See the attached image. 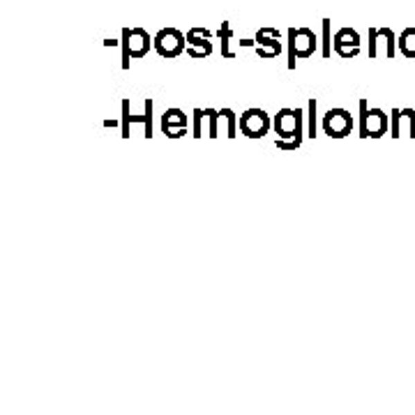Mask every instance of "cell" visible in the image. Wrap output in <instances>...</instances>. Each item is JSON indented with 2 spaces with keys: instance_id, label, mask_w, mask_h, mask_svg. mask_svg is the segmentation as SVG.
I'll use <instances>...</instances> for the list:
<instances>
[{
  "instance_id": "obj_19",
  "label": "cell",
  "mask_w": 415,
  "mask_h": 415,
  "mask_svg": "<svg viewBox=\"0 0 415 415\" xmlns=\"http://www.w3.org/2000/svg\"><path fill=\"white\" fill-rule=\"evenodd\" d=\"M205 116H208V136L210 138H217L219 136V111L217 109H205Z\"/></svg>"
},
{
  "instance_id": "obj_14",
  "label": "cell",
  "mask_w": 415,
  "mask_h": 415,
  "mask_svg": "<svg viewBox=\"0 0 415 415\" xmlns=\"http://www.w3.org/2000/svg\"><path fill=\"white\" fill-rule=\"evenodd\" d=\"M397 48H399V53L404 55V58L415 60V26L406 28V30L399 35V37H397Z\"/></svg>"
},
{
  "instance_id": "obj_20",
  "label": "cell",
  "mask_w": 415,
  "mask_h": 415,
  "mask_svg": "<svg viewBox=\"0 0 415 415\" xmlns=\"http://www.w3.org/2000/svg\"><path fill=\"white\" fill-rule=\"evenodd\" d=\"M401 109H392L390 111V136L399 138L401 136Z\"/></svg>"
},
{
  "instance_id": "obj_6",
  "label": "cell",
  "mask_w": 415,
  "mask_h": 415,
  "mask_svg": "<svg viewBox=\"0 0 415 415\" xmlns=\"http://www.w3.org/2000/svg\"><path fill=\"white\" fill-rule=\"evenodd\" d=\"M270 127H273V118L259 107L247 109L245 113H240V118H238L240 134L247 138H263L270 131Z\"/></svg>"
},
{
  "instance_id": "obj_5",
  "label": "cell",
  "mask_w": 415,
  "mask_h": 415,
  "mask_svg": "<svg viewBox=\"0 0 415 415\" xmlns=\"http://www.w3.org/2000/svg\"><path fill=\"white\" fill-rule=\"evenodd\" d=\"M155 51L162 55V58H178L187 51V33L178 30V28H162L155 37Z\"/></svg>"
},
{
  "instance_id": "obj_24",
  "label": "cell",
  "mask_w": 415,
  "mask_h": 415,
  "mask_svg": "<svg viewBox=\"0 0 415 415\" xmlns=\"http://www.w3.org/2000/svg\"><path fill=\"white\" fill-rule=\"evenodd\" d=\"M118 120H104V127H116Z\"/></svg>"
},
{
  "instance_id": "obj_22",
  "label": "cell",
  "mask_w": 415,
  "mask_h": 415,
  "mask_svg": "<svg viewBox=\"0 0 415 415\" xmlns=\"http://www.w3.org/2000/svg\"><path fill=\"white\" fill-rule=\"evenodd\" d=\"M401 116L408 122V136L415 138V109H401Z\"/></svg>"
},
{
  "instance_id": "obj_2",
  "label": "cell",
  "mask_w": 415,
  "mask_h": 415,
  "mask_svg": "<svg viewBox=\"0 0 415 415\" xmlns=\"http://www.w3.org/2000/svg\"><path fill=\"white\" fill-rule=\"evenodd\" d=\"M122 69L127 72L129 69V60H138L145 58L150 48H155V42L148 35V30L141 26L136 28H122Z\"/></svg>"
},
{
  "instance_id": "obj_7",
  "label": "cell",
  "mask_w": 415,
  "mask_h": 415,
  "mask_svg": "<svg viewBox=\"0 0 415 415\" xmlns=\"http://www.w3.org/2000/svg\"><path fill=\"white\" fill-rule=\"evenodd\" d=\"M323 134H328L330 138H346L353 129V116L351 111H346L342 107L330 109L328 113L323 116L321 120Z\"/></svg>"
},
{
  "instance_id": "obj_25",
  "label": "cell",
  "mask_w": 415,
  "mask_h": 415,
  "mask_svg": "<svg viewBox=\"0 0 415 415\" xmlns=\"http://www.w3.org/2000/svg\"><path fill=\"white\" fill-rule=\"evenodd\" d=\"M118 42L116 39H104V46H116Z\"/></svg>"
},
{
  "instance_id": "obj_12",
  "label": "cell",
  "mask_w": 415,
  "mask_h": 415,
  "mask_svg": "<svg viewBox=\"0 0 415 415\" xmlns=\"http://www.w3.org/2000/svg\"><path fill=\"white\" fill-rule=\"evenodd\" d=\"M383 37L385 42V55L387 58H394V53H397V37H394V33L390 28H369V58H376L378 55V39Z\"/></svg>"
},
{
  "instance_id": "obj_11",
  "label": "cell",
  "mask_w": 415,
  "mask_h": 415,
  "mask_svg": "<svg viewBox=\"0 0 415 415\" xmlns=\"http://www.w3.org/2000/svg\"><path fill=\"white\" fill-rule=\"evenodd\" d=\"M256 53L259 58L263 60H270V58H277L282 53V42H279V30L273 26H263L256 30Z\"/></svg>"
},
{
  "instance_id": "obj_16",
  "label": "cell",
  "mask_w": 415,
  "mask_h": 415,
  "mask_svg": "<svg viewBox=\"0 0 415 415\" xmlns=\"http://www.w3.org/2000/svg\"><path fill=\"white\" fill-rule=\"evenodd\" d=\"M321 26H323V35H321V55L323 58H330L332 55V39H335V35H332V21L325 17L323 21H321Z\"/></svg>"
},
{
  "instance_id": "obj_1",
  "label": "cell",
  "mask_w": 415,
  "mask_h": 415,
  "mask_svg": "<svg viewBox=\"0 0 415 415\" xmlns=\"http://www.w3.org/2000/svg\"><path fill=\"white\" fill-rule=\"evenodd\" d=\"M273 127L277 131L275 145L279 150H297L304 141V111L284 107L273 118Z\"/></svg>"
},
{
  "instance_id": "obj_8",
  "label": "cell",
  "mask_w": 415,
  "mask_h": 415,
  "mask_svg": "<svg viewBox=\"0 0 415 415\" xmlns=\"http://www.w3.org/2000/svg\"><path fill=\"white\" fill-rule=\"evenodd\" d=\"M360 46H362L360 33L356 30V28H349V26L339 28V30L335 33V39H332V48H335V53L344 60L356 58V55L360 53Z\"/></svg>"
},
{
  "instance_id": "obj_9",
  "label": "cell",
  "mask_w": 415,
  "mask_h": 415,
  "mask_svg": "<svg viewBox=\"0 0 415 415\" xmlns=\"http://www.w3.org/2000/svg\"><path fill=\"white\" fill-rule=\"evenodd\" d=\"M143 107H145V113L143 116H131L129 113V100H122V120H120L122 138H129L131 136V124H134V122H143L145 124V131H143L145 138L155 136V134H152V97H145Z\"/></svg>"
},
{
  "instance_id": "obj_10",
  "label": "cell",
  "mask_w": 415,
  "mask_h": 415,
  "mask_svg": "<svg viewBox=\"0 0 415 415\" xmlns=\"http://www.w3.org/2000/svg\"><path fill=\"white\" fill-rule=\"evenodd\" d=\"M212 33L208 28L194 26L187 30V55L196 60H203L212 53Z\"/></svg>"
},
{
  "instance_id": "obj_21",
  "label": "cell",
  "mask_w": 415,
  "mask_h": 415,
  "mask_svg": "<svg viewBox=\"0 0 415 415\" xmlns=\"http://www.w3.org/2000/svg\"><path fill=\"white\" fill-rule=\"evenodd\" d=\"M194 129H192V136L194 138H201L203 136V118H205V109H194Z\"/></svg>"
},
{
  "instance_id": "obj_18",
  "label": "cell",
  "mask_w": 415,
  "mask_h": 415,
  "mask_svg": "<svg viewBox=\"0 0 415 415\" xmlns=\"http://www.w3.org/2000/svg\"><path fill=\"white\" fill-rule=\"evenodd\" d=\"M219 116H221V120L226 122V136L228 138L238 136V116H235V111L233 109H221Z\"/></svg>"
},
{
  "instance_id": "obj_17",
  "label": "cell",
  "mask_w": 415,
  "mask_h": 415,
  "mask_svg": "<svg viewBox=\"0 0 415 415\" xmlns=\"http://www.w3.org/2000/svg\"><path fill=\"white\" fill-rule=\"evenodd\" d=\"M316 97H309L307 102V136L309 138H316L318 136V113H316Z\"/></svg>"
},
{
  "instance_id": "obj_4",
  "label": "cell",
  "mask_w": 415,
  "mask_h": 415,
  "mask_svg": "<svg viewBox=\"0 0 415 415\" xmlns=\"http://www.w3.org/2000/svg\"><path fill=\"white\" fill-rule=\"evenodd\" d=\"M360 109V138H380L387 134V127H390V116L385 113L383 109H369V104L362 97L358 102Z\"/></svg>"
},
{
  "instance_id": "obj_13",
  "label": "cell",
  "mask_w": 415,
  "mask_h": 415,
  "mask_svg": "<svg viewBox=\"0 0 415 415\" xmlns=\"http://www.w3.org/2000/svg\"><path fill=\"white\" fill-rule=\"evenodd\" d=\"M187 116L183 109H166L162 113V131L164 134H169L171 129H187Z\"/></svg>"
},
{
  "instance_id": "obj_15",
  "label": "cell",
  "mask_w": 415,
  "mask_h": 415,
  "mask_svg": "<svg viewBox=\"0 0 415 415\" xmlns=\"http://www.w3.org/2000/svg\"><path fill=\"white\" fill-rule=\"evenodd\" d=\"M217 37L221 42V55H224L226 60L235 58V53L228 48V44H231V37H233V30H231V24H228V21H221V26L217 30Z\"/></svg>"
},
{
  "instance_id": "obj_23",
  "label": "cell",
  "mask_w": 415,
  "mask_h": 415,
  "mask_svg": "<svg viewBox=\"0 0 415 415\" xmlns=\"http://www.w3.org/2000/svg\"><path fill=\"white\" fill-rule=\"evenodd\" d=\"M187 134V129H171L169 134H166V138H171V141H176V138H183Z\"/></svg>"
},
{
  "instance_id": "obj_3",
  "label": "cell",
  "mask_w": 415,
  "mask_h": 415,
  "mask_svg": "<svg viewBox=\"0 0 415 415\" xmlns=\"http://www.w3.org/2000/svg\"><path fill=\"white\" fill-rule=\"evenodd\" d=\"M288 37V69H295V60H304L311 58L318 48V39L316 33L311 28L302 26V28H293L290 26L286 30Z\"/></svg>"
}]
</instances>
